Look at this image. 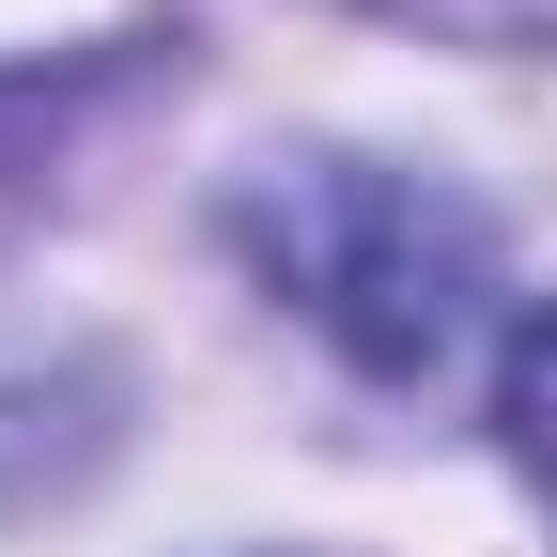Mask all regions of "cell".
Returning <instances> with one entry per match:
<instances>
[{
  "label": "cell",
  "instance_id": "cell-1",
  "mask_svg": "<svg viewBox=\"0 0 557 557\" xmlns=\"http://www.w3.org/2000/svg\"><path fill=\"white\" fill-rule=\"evenodd\" d=\"M233 233L372 372H434L465 341V310H480V278H496V233L434 171H387V156H278V171H248Z\"/></svg>",
  "mask_w": 557,
  "mask_h": 557
},
{
  "label": "cell",
  "instance_id": "cell-2",
  "mask_svg": "<svg viewBox=\"0 0 557 557\" xmlns=\"http://www.w3.org/2000/svg\"><path fill=\"white\" fill-rule=\"evenodd\" d=\"M496 434H511V465L542 480V511H557V310L511 325V357H496Z\"/></svg>",
  "mask_w": 557,
  "mask_h": 557
},
{
  "label": "cell",
  "instance_id": "cell-3",
  "mask_svg": "<svg viewBox=\"0 0 557 557\" xmlns=\"http://www.w3.org/2000/svg\"><path fill=\"white\" fill-rule=\"evenodd\" d=\"M62 109H78V78H0V233L47 201V156H62Z\"/></svg>",
  "mask_w": 557,
  "mask_h": 557
},
{
  "label": "cell",
  "instance_id": "cell-4",
  "mask_svg": "<svg viewBox=\"0 0 557 557\" xmlns=\"http://www.w3.org/2000/svg\"><path fill=\"white\" fill-rule=\"evenodd\" d=\"M372 16H418V32H465V47H557V0H372Z\"/></svg>",
  "mask_w": 557,
  "mask_h": 557
}]
</instances>
